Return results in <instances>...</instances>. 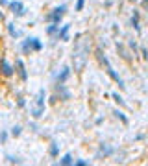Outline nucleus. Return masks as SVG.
<instances>
[{"instance_id":"obj_1","label":"nucleus","mask_w":148,"mask_h":166,"mask_svg":"<svg viewBox=\"0 0 148 166\" xmlns=\"http://www.w3.org/2000/svg\"><path fill=\"white\" fill-rule=\"evenodd\" d=\"M87 56H89V41L82 35L80 41L74 44V52H72V65H74V70L76 72H80L85 66Z\"/></svg>"},{"instance_id":"obj_2","label":"nucleus","mask_w":148,"mask_h":166,"mask_svg":"<svg viewBox=\"0 0 148 166\" xmlns=\"http://www.w3.org/2000/svg\"><path fill=\"white\" fill-rule=\"evenodd\" d=\"M44 96H46L44 89H39V92H37V96H35V102L30 107V113H32L33 118H41L43 113H44Z\"/></svg>"},{"instance_id":"obj_3","label":"nucleus","mask_w":148,"mask_h":166,"mask_svg":"<svg viewBox=\"0 0 148 166\" xmlns=\"http://www.w3.org/2000/svg\"><path fill=\"white\" fill-rule=\"evenodd\" d=\"M98 59H100V63L106 66V72H107V74H109V76H111V78H113V80H115L117 83H119V87H120V89H124V81H122V78H120V76L115 72V68L111 66L109 59H107V57L104 56V54H102V52H98Z\"/></svg>"},{"instance_id":"obj_4","label":"nucleus","mask_w":148,"mask_h":166,"mask_svg":"<svg viewBox=\"0 0 148 166\" xmlns=\"http://www.w3.org/2000/svg\"><path fill=\"white\" fill-rule=\"evenodd\" d=\"M21 48H22V52L24 54H28V52H32V50H41L43 48V42L37 39V37H28L26 41H22V44H21Z\"/></svg>"},{"instance_id":"obj_5","label":"nucleus","mask_w":148,"mask_h":166,"mask_svg":"<svg viewBox=\"0 0 148 166\" xmlns=\"http://www.w3.org/2000/svg\"><path fill=\"white\" fill-rule=\"evenodd\" d=\"M65 11H67V6H65V4H61L59 7H56V9H54V11L48 15V21H50V22H56V24H59V22H61V17L65 15Z\"/></svg>"},{"instance_id":"obj_6","label":"nucleus","mask_w":148,"mask_h":166,"mask_svg":"<svg viewBox=\"0 0 148 166\" xmlns=\"http://www.w3.org/2000/svg\"><path fill=\"white\" fill-rule=\"evenodd\" d=\"M9 7H11V11L15 13V17H22V15H26V7L22 6V2H19V0L9 2Z\"/></svg>"},{"instance_id":"obj_7","label":"nucleus","mask_w":148,"mask_h":166,"mask_svg":"<svg viewBox=\"0 0 148 166\" xmlns=\"http://www.w3.org/2000/svg\"><path fill=\"white\" fill-rule=\"evenodd\" d=\"M0 70H2V74L6 76V78H9V76H13V66L9 65V61H6V59H2L0 61Z\"/></svg>"},{"instance_id":"obj_8","label":"nucleus","mask_w":148,"mask_h":166,"mask_svg":"<svg viewBox=\"0 0 148 166\" xmlns=\"http://www.w3.org/2000/svg\"><path fill=\"white\" fill-rule=\"evenodd\" d=\"M69 76H70V68H69V66H63V68H61V72L56 76V81H58V83H65L67 80H69Z\"/></svg>"},{"instance_id":"obj_9","label":"nucleus","mask_w":148,"mask_h":166,"mask_svg":"<svg viewBox=\"0 0 148 166\" xmlns=\"http://www.w3.org/2000/svg\"><path fill=\"white\" fill-rule=\"evenodd\" d=\"M69 30H70V24H65V26H61V30L58 32V39L59 41H69Z\"/></svg>"},{"instance_id":"obj_10","label":"nucleus","mask_w":148,"mask_h":166,"mask_svg":"<svg viewBox=\"0 0 148 166\" xmlns=\"http://www.w3.org/2000/svg\"><path fill=\"white\" fill-rule=\"evenodd\" d=\"M56 90H58V94H59L61 100H69V98H70V92L65 89L63 83H58V85H56Z\"/></svg>"},{"instance_id":"obj_11","label":"nucleus","mask_w":148,"mask_h":166,"mask_svg":"<svg viewBox=\"0 0 148 166\" xmlns=\"http://www.w3.org/2000/svg\"><path fill=\"white\" fill-rule=\"evenodd\" d=\"M15 65H17V68H19V76H21V80L22 81H26V80H28V72H26V66H24L22 59H17Z\"/></svg>"},{"instance_id":"obj_12","label":"nucleus","mask_w":148,"mask_h":166,"mask_svg":"<svg viewBox=\"0 0 148 166\" xmlns=\"http://www.w3.org/2000/svg\"><path fill=\"white\" fill-rule=\"evenodd\" d=\"M111 153H113V148H109L107 144H102L100 146V151L96 153V157H102V155L106 157V155H111Z\"/></svg>"},{"instance_id":"obj_13","label":"nucleus","mask_w":148,"mask_h":166,"mask_svg":"<svg viewBox=\"0 0 148 166\" xmlns=\"http://www.w3.org/2000/svg\"><path fill=\"white\" fill-rule=\"evenodd\" d=\"M58 32H59V24H56V22H52V24L46 28V33H48V35H58Z\"/></svg>"},{"instance_id":"obj_14","label":"nucleus","mask_w":148,"mask_h":166,"mask_svg":"<svg viewBox=\"0 0 148 166\" xmlns=\"http://www.w3.org/2000/svg\"><path fill=\"white\" fill-rule=\"evenodd\" d=\"M8 32H9L11 37H21V32L15 28V24H8Z\"/></svg>"},{"instance_id":"obj_15","label":"nucleus","mask_w":148,"mask_h":166,"mask_svg":"<svg viewBox=\"0 0 148 166\" xmlns=\"http://www.w3.org/2000/svg\"><path fill=\"white\" fill-rule=\"evenodd\" d=\"M59 163H61V164H65V166H69V164H74V163H76V161H74V159H72V155H69V153H67V155H65L63 159H61V161H59Z\"/></svg>"},{"instance_id":"obj_16","label":"nucleus","mask_w":148,"mask_h":166,"mask_svg":"<svg viewBox=\"0 0 148 166\" xmlns=\"http://www.w3.org/2000/svg\"><path fill=\"white\" fill-rule=\"evenodd\" d=\"M58 153H59L58 144H56V142H52V144H50V155H52V157H58Z\"/></svg>"},{"instance_id":"obj_17","label":"nucleus","mask_w":148,"mask_h":166,"mask_svg":"<svg viewBox=\"0 0 148 166\" xmlns=\"http://www.w3.org/2000/svg\"><path fill=\"white\" fill-rule=\"evenodd\" d=\"M115 115H117V118H120V120H122V124H128V118L124 116V113H122V111H119V109H117V111H115Z\"/></svg>"},{"instance_id":"obj_18","label":"nucleus","mask_w":148,"mask_h":166,"mask_svg":"<svg viewBox=\"0 0 148 166\" xmlns=\"http://www.w3.org/2000/svg\"><path fill=\"white\" fill-rule=\"evenodd\" d=\"M131 24H133V28L139 32V15H137V13L133 15V19H131Z\"/></svg>"},{"instance_id":"obj_19","label":"nucleus","mask_w":148,"mask_h":166,"mask_svg":"<svg viewBox=\"0 0 148 166\" xmlns=\"http://www.w3.org/2000/svg\"><path fill=\"white\" fill-rule=\"evenodd\" d=\"M11 135H13V137H19V135H21V125H15V127L11 129Z\"/></svg>"},{"instance_id":"obj_20","label":"nucleus","mask_w":148,"mask_h":166,"mask_svg":"<svg viewBox=\"0 0 148 166\" xmlns=\"http://www.w3.org/2000/svg\"><path fill=\"white\" fill-rule=\"evenodd\" d=\"M84 6H85V0H78V2H76V11H82Z\"/></svg>"},{"instance_id":"obj_21","label":"nucleus","mask_w":148,"mask_h":166,"mask_svg":"<svg viewBox=\"0 0 148 166\" xmlns=\"http://www.w3.org/2000/svg\"><path fill=\"white\" fill-rule=\"evenodd\" d=\"M6 140H8V133L2 131V133H0V144H6Z\"/></svg>"},{"instance_id":"obj_22","label":"nucleus","mask_w":148,"mask_h":166,"mask_svg":"<svg viewBox=\"0 0 148 166\" xmlns=\"http://www.w3.org/2000/svg\"><path fill=\"white\" fill-rule=\"evenodd\" d=\"M8 163H21V159H17V157H11V155H8Z\"/></svg>"},{"instance_id":"obj_23","label":"nucleus","mask_w":148,"mask_h":166,"mask_svg":"<svg viewBox=\"0 0 148 166\" xmlns=\"http://www.w3.org/2000/svg\"><path fill=\"white\" fill-rule=\"evenodd\" d=\"M113 98H115V100H117V102H119V104H120V105H126V104H124V100H122V98H120V96H119L117 92L113 94Z\"/></svg>"},{"instance_id":"obj_24","label":"nucleus","mask_w":148,"mask_h":166,"mask_svg":"<svg viewBox=\"0 0 148 166\" xmlns=\"http://www.w3.org/2000/svg\"><path fill=\"white\" fill-rule=\"evenodd\" d=\"M74 164H76V166H87L89 163H87V161H76Z\"/></svg>"},{"instance_id":"obj_25","label":"nucleus","mask_w":148,"mask_h":166,"mask_svg":"<svg viewBox=\"0 0 148 166\" xmlns=\"http://www.w3.org/2000/svg\"><path fill=\"white\" fill-rule=\"evenodd\" d=\"M0 6H9V2L8 0H0Z\"/></svg>"}]
</instances>
